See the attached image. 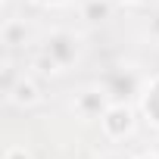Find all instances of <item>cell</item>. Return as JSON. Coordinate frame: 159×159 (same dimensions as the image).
Segmentation results:
<instances>
[{
	"label": "cell",
	"mask_w": 159,
	"mask_h": 159,
	"mask_svg": "<svg viewBox=\"0 0 159 159\" xmlns=\"http://www.w3.org/2000/svg\"><path fill=\"white\" fill-rule=\"evenodd\" d=\"M7 100H10V103H16V106H22V109L38 106V103L44 100L38 78H34V75H28V72H22V75H19V81L13 84V91L7 94Z\"/></svg>",
	"instance_id": "5b68a950"
},
{
	"label": "cell",
	"mask_w": 159,
	"mask_h": 159,
	"mask_svg": "<svg viewBox=\"0 0 159 159\" xmlns=\"http://www.w3.org/2000/svg\"><path fill=\"white\" fill-rule=\"evenodd\" d=\"M100 128L109 140H125L134 131V109L128 103H109V109L100 116Z\"/></svg>",
	"instance_id": "7a4b0ae2"
},
{
	"label": "cell",
	"mask_w": 159,
	"mask_h": 159,
	"mask_svg": "<svg viewBox=\"0 0 159 159\" xmlns=\"http://www.w3.org/2000/svg\"><path fill=\"white\" fill-rule=\"evenodd\" d=\"M112 3L116 0H84V7H81V19H88V22H106L109 16H112Z\"/></svg>",
	"instance_id": "ba28073f"
},
{
	"label": "cell",
	"mask_w": 159,
	"mask_h": 159,
	"mask_svg": "<svg viewBox=\"0 0 159 159\" xmlns=\"http://www.w3.org/2000/svg\"><path fill=\"white\" fill-rule=\"evenodd\" d=\"M150 34H153V38H159V10L150 16Z\"/></svg>",
	"instance_id": "7c38bea8"
},
{
	"label": "cell",
	"mask_w": 159,
	"mask_h": 159,
	"mask_svg": "<svg viewBox=\"0 0 159 159\" xmlns=\"http://www.w3.org/2000/svg\"><path fill=\"white\" fill-rule=\"evenodd\" d=\"M116 3H137V0H116Z\"/></svg>",
	"instance_id": "9a60e30c"
},
{
	"label": "cell",
	"mask_w": 159,
	"mask_h": 159,
	"mask_svg": "<svg viewBox=\"0 0 159 159\" xmlns=\"http://www.w3.org/2000/svg\"><path fill=\"white\" fill-rule=\"evenodd\" d=\"M103 159H122V156H103Z\"/></svg>",
	"instance_id": "2e32d148"
},
{
	"label": "cell",
	"mask_w": 159,
	"mask_h": 159,
	"mask_svg": "<svg viewBox=\"0 0 159 159\" xmlns=\"http://www.w3.org/2000/svg\"><path fill=\"white\" fill-rule=\"evenodd\" d=\"M100 84H103V91L112 97V103H128V97L140 94V78H137V72H134V69H125V66L109 69V72L103 75Z\"/></svg>",
	"instance_id": "6da1fadb"
},
{
	"label": "cell",
	"mask_w": 159,
	"mask_h": 159,
	"mask_svg": "<svg viewBox=\"0 0 159 159\" xmlns=\"http://www.w3.org/2000/svg\"><path fill=\"white\" fill-rule=\"evenodd\" d=\"M41 50H47L62 69L72 66V62L78 59V41H75V34H69V31H53V34L44 41Z\"/></svg>",
	"instance_id": "277c9868"
},
{
	"label": "cell",
	"mask_w": 159,
	"mask_h": 159,
	"mask_svg": "<svg viewBox=\"0 0 159 159\" xmlns=\"http://www.w3.org/2000/svg\"><path fill=\"white\" fill-rule=\"evenodd\" d=\"M109 103H112V97H109V94L103 91V84H100V88H84V91H78L72 109H75L78 119H100V116L109 109Z\"/></svg>",
	"instance_id": "3957f363"
},
{
	"label": "cell",
	"mask_w": 159,
	"mask_h": 159,
	"mask_svg": "<svg viewBox=\"0 0 159 159\" xmlns=\"http://www.w3.org/2000/svg\"><path fill=\"white\" fill-rule=\"evenodd\" d=\"M16 81H19V72H16V66L7 59V66H3V97L13 91V84H16Z\"/></svg>",
	"instance_id": "30bf717a"
},
{
	"label": "cell",
	"mask_w": 159,
	"mask_h": 159,
	"mask_svg": "<svg viewBox=\"0 0 159 159\" xmlns=\"http://www.w3.org/2000/svg\"><path fill=\"white\" fill-rule=\"evenodd\" d=\"M3 159H34V156H31V150H25L22 143H10V147L3 150Z\"/></svg>",
	"instance_id": "8fae6325"
},
{
	"label": "cell",
	"mask_w": 159,
	"mask_h": 159,
	"mask_svg": "<svg viewBox=\"0 0 159 159\" xmlns=\"http://www.w3.org/2000/svg\"><path fill=\"white\" fill-rule=\"evenodd\" d=\"M31 66L38 69V75H50V78H53V75H59V69H62V66H59V62H56V59H53L47 50H38Z\"/></svg>",
	"instance_id": "9c48e42d"
},
{
	"label": "cell",
	"mask_w": 159,
	"mask_h": 159,
	"mask_svg": "<svg viewBox=\"0 0 159 159\" xmlns=\"http://www.w3.org/2000/svg\"><path fill=\"white\" fill-rule=\"evenodd\" d=\"M137 159H159V156H156V153H150V156H137Z\"/></svg>",
	"instance_id": "5bb4252c"
},
{
	"label": "cell",
	"mask_w": 159,
	"mask_h": 159,
	"mask_svg": "<svg viewBox=\"0 0 159 159\" xmlns=\"http://www.w3.org/2000/svg\"><path fill=\"white\" fill-rule=\"evenodd\" d=\"M156 156H159V147H156Z\"/></svg>",
	"instance_id": "e0dca14e"
},
{
	"label": "cell",
	"mask_w": 159,
	"mask_h": 159,
	"mask_svg": "<svg viewBox=\"0 0 159 159\" xmlns=\"http://www.w3.org/2000/svg\"><path fill=\"white\" fill-rule=\"evenodd\" d=\"M34 3H41V7H62L66 0H34Z\"/></svg>",
	"instance_id": "4fadbf2b"
},
{
	"label": "cell",
	"mask_w": 159,
	"mask_h": 159,
	"mask_svg": "<svg viewBox=\"0 0 159 159\" xmlns=\"http://www.w3.org/2000/svg\"><path fill=\"white\" fill-rule=\"evenodd\" d=\"M0 38H3V47H7V50H19V47H25V41H28V28H25L22 19H10V22L3 25V31H0Z\"/></svg>",
	"instance_id": "52a82bcc"
},
{
	"label": "cell",
	"mask_w": 159,
	"mask_h": 159,
	"mask_svg": "<svg viewBox=\"0 0 159 159\" xmlns=\"http://www.w3.org/2000/svg\"><path fill=\"white\" fill-rule=\"evenodd\" d=\"M140 112L147 116V122L153 128H159V75H153L147 88L140 91Z\"/></svg>",
	"instance_id": "8992f818"
}]
</instances>
